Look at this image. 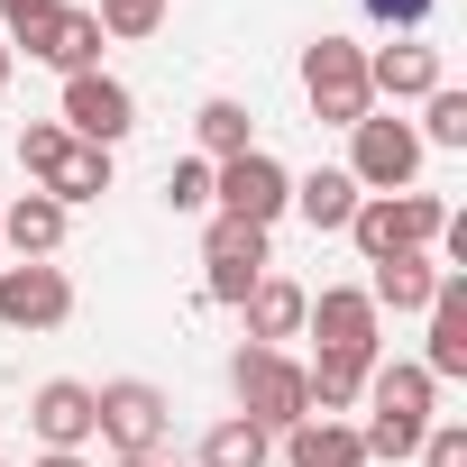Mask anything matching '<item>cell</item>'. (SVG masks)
Listing matches in <instances>:
<instances>
[{
    "label": "cell",
    "mask_w": 467,
    "mask_h": 467,
    "mask_svg": "<svg viewBox=\"0 0 467 467\" xmlns=\"http://www.w3.org/2000/svg\"><path fill=\"white\" fill-rule=\"evenodd\" d=\"M412 458H421V467H467V421H431Z\"/></svg>",
    "instance_id": "obj_27"
},
{
    "label": "cell",
    "mask_w": 467,
    "mask_h": 467,
    "mask_svg": "<svg viewBox=\"0 0 467 467\" xmlns=\"http://www.w3.org/2000/svg\"><path fill=\"white\" fill-rule=\"evenodd\" d=\"M412 138H421V147H449V156H458V147H467V92H458V83H440V92L421 101V129H412Z\"/></svg>",
    "instance_id": "obj_23"
},
{
    "label": "cell",
    "mask_w": 467,
    "mask_h": 467,
    "mask_svg": "<svg viewBox=\"0 0 467 467\" xmlns=\"http://www.w3.org/2000/svg\"><path fill=\"white\" fill-rule=\"evenodd\" d=\"M421 376H431V385H458V376H467V285H458V275H440V294H431V348H421Z\"/></svg>",
    "instance_id": "obj_15"
},
{
    "label": "cell",
    "mask_w": 467,
    "mask_h": 467,
    "mask_svg": "<svg viewBox=\"0 0 467 467\" xmlns=\"http://www.w3.org/2000/svg\"><path fill=\"white\" fill-rule=\"evenodd\" d=\"M10 47H28V56L56 65L65 83H74V74H101V19H92V10H65V0H56L47 19H28Z\"/></svg>",
    "instance_id": "obj_11"
},
{
    "label": "cell",
    "mask_w": 467,
    "mask_h": 467,
    "mask_svg": "<svg viewBox=\"0 0 467 467\" xmlns=\"http://www.w3.org/2000/svg\"><path fill=\"white\" fill-rule=\"evenodd\" d=\"M165 211H211V165H202V156L165 174Z\"/></svg>",
    "instance_id": "obj_26"
},
{
    "label": "cell",
    "mask_w": 467,
    "mask_h": 467,
    "mask_svg": "<svg viewBox=\"0 0 467 467\" xmlns=\"http://www.w3.org/2000/svg\"><path fill=\"white\" fill-rule=\"evenodd\" d=\"M47 10H56V0H0V28L19 37V28H28V19H47Z\"/></svg>",
    "instance_id": "obj_29"
},
{
    "label": "cell",
    "mask_w": 467,
    "mask_h": 467,
    "mask_svg": "<svg viewBox=\"0 0 467 467\" xmlns=\"http://www.w3.org/2000/svg\"><path fill=\"white\" fill-rule=\"evenodd\" d=\"M229 394H239V412L266 431V440H285L294 421H312V394H303V358H285V348H239L229 358Z\"/></svg>",
    "instance_id": "obj_2"
},
{
    "label": "cell",
    "mask_w": 467,
    "mask_h": 467,
    "mask_svg": "<svg viewBox=\"0 0 467 467\" xmlns=\"http://www.w3.org/2000/svg\"><path fill=\"white\" fill-rule=\"evenodd\" d=\"M37 467H92V458H83V449H47Z\"/></svg>",
    "instance_id": "obj_30"
},
{
    "label": "cell",
    "mask_w": 467,
    "mask_h": 467,
    "mask_svg": "<svg viewBox=\"0 0 467 467\" xmlns=\"http://www.w3.org/2000/svg\"><path fill=\"white\" fill-rule=\"evenodd\" d=\"M303 101H312V119L358 129V119L376 110V92H367V47H358V37H312V47H303Z\"/></svg>",
    "instance_id": "obj_4"
},
{
    "label": "cell",
    "mask_w": 467,
    "mask_h": 467,
    "mask_svg": "<svg viewBox=\"0 0 467 467\" xmlns=\"http://www.w3.org/2000/svg\"><path fill=\"white\" fill-rule=\"evenodd\" d=\"M74 321V275L47 266V257H19V266H0V330H65Z\"/></svg>",
    "instance_id": "obj_8"
},
{
    "label": "cell",
    "mask_w": 467,
    "mask_h": 467,
    "mask_svg": "<svg viewBox=\"0 0 467 467\" xmlns=\"http://www.w3.org/2000/svg\"><path fill=\"white\" fill-rule=\"evenodd\" d=\"M367 92H385V101H431V92H440V47H421V37L376 47V56H367Z\"/></svg>",
    "instance_id": "obj_13"
},
{
    "label": "cell",
    "mask_w": 467,
    "mask_h": 467,
    "mask_svg": "<svg viewBox=\"0 0 467 467\" xmlns=\"http://www.w3.org/2000/svg\"><path fill=\"white\" fill-rule=\"evenodd\" d=\"M56 119H65V138H83V147H119V138L138 129V92H129L119 74H74Z\"/></svg>",
    "instance_id": "obj_10"
},
{
    "label": "cell",
    "mask_w": 467,
    "mask_h": 467,
    "mask_svg": "<svg viewBox=\"0 0 467 467\" xmlns=\"http://www.w3.org/2000/svg\"><path fill=\"white\" fill-rule=\"evenodd\" d=\"M303 330L321 339V358H348V367H376V348H385V312L367 303V285H321Z\"/></svg>",
    "instance_id": "obj_6"
},
{
    "label": "cell",
    "mask_w": 467,
    "mask_h": 467,
    "mask_svg": "<svg viewBox=\"0 0 467 467\" xmlns=\"http://www.w3.org/2000/svg\"><path fill=\"white\" fill-rule=\"evenodd\" d=\"M0 92H10V37H0Z\"/></svg>",
    "instance_id": "obj_31"
},
{
    "label": "cell",
    "mask_w": 467,
    "mask_h": 467,
    "mask_svg": "<svg viewBox=\"0 0 467 467\" xmlns=\"http://www.w3.org/2000/svg\"><path fill=\"white\" fill-rule=\"evenodd\" d=\"M239 312H248V339H257V348H285V339H303L312 294H303L294 275H275V266H266V275L248 285V303H239Z\"/></svg>",
    "instance_id": "obj_14"
},
{
    "label": "cell",
    "mask_w": 467,
    "mask_h": 467,
    "mask_svg": "<svg viewBox=\"0 0 467 467\" xmlns=\"http://www.w3.org/2000/svg\"><path fill=\"white\" fill-rule=\"evenodd\" d=\"M440 257H385L376 275H367V303L376 312H431V294H440Z\"/></svg>",
    "instance_id": "obj_18"
},
{
    "label": "cell",
    "mask_w": 467,
    "mask_h": 467,
    "mask_svg": "<svg viewBox=\"0 0 467 467\" xmlns=\"http://www.w3.org/2000/svg\"><path fill=\"white\" fill-rule=\"evenodd\" d=\"M285 467H367V449H358V421H294L285 431Z\"/></svg>",
    "instance_id": "obj_19"
},
{
    "label": "cell",
    "mask_w": 467,
    "mask_h": 467,
    "mask_svg": "<svg viewBox=\"0 0 467 467\" xmlns=\"http://www.w3.org/2000/svg\"><path fill=\"white\" fill-rule=\"evenodd\" d=\"M440 229H449V202H440V192H367V202L348 211V239H358L367 266H385V257H431Z\"/></svg>",
    "instance_id": "obj_1"
},
{
    "label": "cell",
    "mask_w": 467,
    "mask_h": 467,
    "mask_svg": "<svg viewBox=\"0 0 467 467\" xmlns=\"http://www.w3.org/2000/svg\"><path fill=\"white\" fill-rule=\"evenodd\" d=\"M0 248H10V257H56V248H65V202H47V192L28 183L10 211H0Z\"/></svg>",
    "instance_id": "obj_16"
},
{
    "label": "cell",
    "mask_w": 467,
    "mask_h": 467,
    "mask_svg": "<svg viewBox=\"0 0 467 467\" xmlns=\"http://www.w3.org/2000/svg\"><path fill=\"white\" fill-rule=\"evenodd\" d=\"M92 412H101V449H119V458H165V431H174V403H165V385H147V376H110V385H92Z\"/></svg>",
    "instance_id": "obj_3"
},
{
    "label": "cell",
    "mask_w": 467,
    "mask_h": 467,
    "mask_svg": "<svg viewBox=\"0 0 467 467\" xmlns=\"http://www.w3.org/2000/svg\"><path fill=\"white\" fill-rule=\"evenodd\" d=\"M28 431H37L47 449H83V440L101 431V412H92V385H83V376H47V385L28 394Z\"/></svg>",
    "instance_id": "obj_12"
},
{
    "label": "cell",
    "mask_w": 467,
    "mask_h": 467,
    "mask_svg": "<svg viewBox=\"0 0 467 467\" xmlns=\"http://www.w3.org/2000/svg\"><path fill=\"white\" fill-rule=\"evenodd\" d=\"M56 156H65V119H28V129H19V165H28V183H37Z\"/></svg>",
    "instance_id": "obj_25"
},
{
    "label": "cell",
    "mask_w": 467,
    "mask_h": 467,
    "mask_svg": "<svg viewBox=\"0 0 467 467\" xmlns=\"http://www.w3.org/2000/svg\"><path fill=\"white\" fill-rule=\"evenodd\" d=\"M211 211H220V220H248V229H275V220L294 211V174H285L266 147H248V156L211 165Z\"/></svg>",
    "instance_id": "obj_5"
},
{
    "label": "cell",
    "mask_w": 467,
    "mask_h": 467,
    "mask_svg": "<svg viewBox=\"0 0 467 467\" xmlns=\"http://www.w3.org/2000/svg\"><path fill=\"white\" fill-rule=\"evenodd\" d=\"M192 138H202V165H229V156H248V147H257V119H248V101L211 92V101L192 110Z\"/></svg>",
    "instance_id": "obj_20"
},
{
    "label": "cell",
    "mask_w": 467,
    "mask_h": 467,
    "mask_svg": "<svg viewBox=\"0 0 467 467\" xmlns=\"http://www.w3.org/2000/svg\"><path fill=\"white\" fill-rule=\"evenodd\" d=\"M101 37H156L165 28V0H101Z\"/></svg>",
    "instance_id": "obj_24"
},
{
    "label": "cell",
    "mask_w": 467,
    "mask_h": 467,
    "mask_svg": "<svg viewBox=\"0 0 467 467\" xmlns=\"http://www.w3.org/2000/svg\"><path fill=\"white\" fill-rule=\"evenodd\" d=\"M37 192H47V202H65V211H74V202H101V192H110V147L65 138V156L37 174Z\"/></svg>",
    "instance_id": "obj_17"
},
{
    "label": "cell",
    "mask_w": 467,
    "mask_h": 467,
    "mask_svg": "<svg viewBox=\"0 0 467 467\" xmlns=\"http://www.w3.org/2000/svg\"><path fill=\"white\" fill-rule=\"evenodd\" d=\"M412 174H421V138H412V119H358L348 129V183L358 192H412Z\"/></svg>",
    "instance_id": "obj_7"
},
{
    "label": "cell",
    "mask_w": 467,
    "mask_h": 467,
    "mask_svg": "<svg viewBox=\"0 0 467 467\" xmlns=\"http://www.w3.org/2000/svg\"><path fill=\"white\" fill-rule=\"evenodd\" d=\"M119 467H165V458H119Z\"/></svg>",
    "instance_id": "obj_32"
},
{
    "label": "cell",
    "mask_w": 467,
    "mask_h": 467,
    "mask_svg": "<svg viewBox=\"0 0 467 467\" xmlns=\"http://www.w3.org/2000/svg\"><path fill=\"white\" fill-rule=\"evenodd\" d=\"M202 266H211V275H202V285H211V303H229V312H239V303H248V285L275 266V257H266V229L220 220V211H211V229H202Z\"/></svg>",
    "instance_id": "obj_9"
},
{
    "label": "cell",
    "mask_w": 467,
    "mask_h": 467,
    "mask_svg": "<svg viewBox=\"0 0 467 467\" xmlns=\"http://www.w3.org/2000/svg\"><path fill=\"white\" fill-rule=\"evenodd\" d=\"M358 10H367L376 28H394V37H412V28L431 19V0H358Z\"/></svg>",
    "instance_id": "obj_28"
},
{
    "label": "cell",
    "mask_w": 467,
    "mask_h": 467,
    "mask_svg": "<svg viewBox=\"0 0 467 467\" xmlns=\"http://www.w3.org/2000/svg\"><path fill=\"white\" fill-rule=\"evenodd\" d=\"M358 202H367V192L348 183V165H321V174H303V183H294V211H303L312 229H348V211H358Z\"/></svg>",
    "instance_id": "obj_21"
},
{
    "label": "cell",
    "mask_w": 467,
    "mask_h": 467,
    "mask_svg": "<svg viewBox=\"0 0 467 467\" xmlns=\"http://www.w3.org/2000/svg\"><path fill=\"white\" fill-rule=\"evenodd\" d=\"M192 458H202V467H266V458H275V440H266L248 412H229V421H211V431H202V449H192Z\"/></svg>",
    "instance_id": "obj_22"
}]
</instances>
